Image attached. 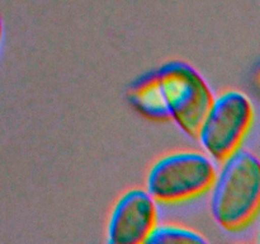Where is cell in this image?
<instances>
[{
	"label": "cell",
	"mask_w": 260,
	"mask_h": 244,
	"mask_svg": "<svg viewBox=\"0 0 260 244\" xmlns=\"http://www.w3.org/2000/svg\"><path fill=\"white\" fill-rule=\"evenodd\" d=\"M220 164L210 190L211 215L223 230L240 231L260 214V159L239 149Z\"/></svg>",
	"instance_id": "obj_1"
},
{
	"label": "cell",
	"mask_w": 260,
	"mask_h": 244,
	"mask_svg": "<svg viewBox=\"0 0 260 244\" xmlns=\"http://www.w3.org/2000/svg\"><path fill=\"white\" fill-rule=\"evenodd\" d=\"M217 168L198 150H178L157 158L146 174V191L157 203L179 205L210 192Z\"/></svg>",
	"instance_id": "obj_2"
},
{
	"label": "cell",
	"mask_w": 260,
	"mask_h": 244,
	"mask_svg": "<svg viewBox=\"0 0 260 244\" xmlns=\"http://www.w3.org/2000/svg\"><path fill=\"white\" fill-rule=\"evenodd\" d=\"M157 88L169 121L185 135L197 137L201 124L212 103V89L197 69L173 60L155 69Z\"/></svg>",
	"instance_id": "obj_3"
},
{
	"label": "cell",
	"mask_w": 260,
	"mask_h": 244,
	"mask_svg": "<svg viewBox=\"0 0 260 244\" xmlns=\"http://www.w3.org/2000/svg\"><path fill=\"white\" fill-rule=\"evenodd\" d=\"M254 121V106L245 93L229 89L215 97L197 139L203 151L221 163L241 149Z\"/></svg>",
	"instance_id": "obj_4"
},
{
	"label": "cell",
	"mask_w": 260,
	"mask_h": 244,
	"mask_svg": "<svg viewBox=\"0 0 260 244\" xmlns=\"http://www.w3.org/2000/svg\"><path fill=\"white\" fill-rule=\"evenodd\" d=\"M159 223L157 202L146 188H129L114 202L107 223L111 244L146 243Z\"/></svg>",
	"instance_id": "obj_5"
},
{
	"label": "cell",
	"mask_w": 260,
	"mask_h": 244,
	"mask_svg": "<svg viewBox=\"0 0 260 244\" xmlns=\"http://www.w3.org/2000/svg\"><path fill=\"white\" fill-rule=\"evenodd\" d=\"M129 104L141 116L156 122H169L167 111L160 98L155 70L146 71L129 84L127 89Z\"/></svg>",
	"instance_id": "obj_6"
},
{
	"label": "cell",
	"mask_w": 260,
	"mask_h": 244,
	"mask_svg": "<svg viewBox=\"0 0 260 244\" xmlns=\"http://www.w3.org/2000/svg\"><path fill=\"white\" fill-rule=\"evenodd\" d=\"M207 239L194 229L177 224H159L150 234L146 243L169 244V243H207Z\"/></svg>",
	"instance_id": "obj_7"
},
{
	"label": "cell",
	"mask_w": 260,
	"mask_h": 244,
	"mask_svg": "<svg viewBox=\"0 0 260 244\" xmlns=\"http://www.w3.org/2000/svg\"><path fill=\"white\" fill-rule=\"evenodd\" d=\"M255 85H256V88H258L259 92H260V65H259V68L256 69V71H255Z\"/></svg>",
	"instance_id": "obj_8"
},
{
	"label": "cell",
	"mask_w": 260,
	"mask_h": 244,
	"mask_svg": "<svg viewBox=\"0 0 260 244\" xmlns=\"http://www.w3.org/2000/svg\"><path fill=\"white\" fill-rule=\"evenodd\" d=\"M2 37H3V22H2V18H0V42H2Z\"/></svg>",
	"instance_id": "obj_9"
},
{
	"label": "cell",
	"mask_w": 260,
	"mask_h": 244,
	"mask_svg": "<svg viewBox=\"0 0 260 244\" xmlns=\"http://www.w3.org/2000/svg\"><path fill=\"white\" fill-rule=\"evenodd\" d=\"M258 241L260 243V225H259V230H258Z\"/></svg>",
	"instance_id": "obj_10"
}]
</instances>
